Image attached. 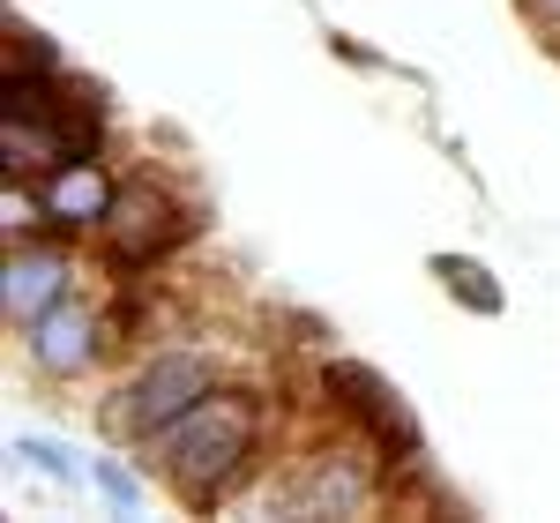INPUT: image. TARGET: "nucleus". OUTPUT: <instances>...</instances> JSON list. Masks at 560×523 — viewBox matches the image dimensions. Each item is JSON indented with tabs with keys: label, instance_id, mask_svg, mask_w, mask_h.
Here are the masks:
<instances>
[{
	"label": "nucleus",
	"instance_id": "nucleus-8",
	"mask_svg": "<svg viewBox=\"0 0 560 523\" xmlns=\"http://www.w3.org/2000/svg\"><path fill=\"white\" fill-rule=\"evenodd\" d=\"M97 142H105V128L60 120V113L0 105V173H8V179H45V173H60L68 158H90Z\"/></svg>",
	"mask_w": 560,
	"mask_h": 523
},
{
	"label": "nucleus",
	"instance_id": "nucleus-3",
	"mask_svg": "<svg viewBox=\"0 0 560 523\" xmlns=\"http://www.w3.org/2000/svg\"><path fill=\"white\" fill-rule=\"evenodd\" d=\"M382 464H388V449L351 427L345 441L314 449L300 472L277 486V501L292 516H366V509H382Z\"/></svg>",
	"mask_w": 560,
	"mask_h": 523
},
{
	"label": "nucleus",
	"instance_id": "nucleus-9",
	"mask_svg": "<svg viewBox=\"0 0 560 523\" xmlns=\"http://www.w3.org/2000/svg\"><path fill=\"white\" fill-rule=\"evenodd\" d=\"M38 195L52 210V224H60V240H97L113 202H120V173L105 165V150H90V158H68L60 173H45Z\"/></svg>",
	"mask_w": 560,
	"mask_h": 523
},
{
	"label": "nucleus",
	"instance_id": "nucleus-6",
	"mask_svg": "<svg viewBox=\"0 0 560 523\" xmlns=\"http://www.w3.org/2000/svg\"><path fill=\"white\" fill-rule=\"evenodd\" d=\"M322 390L337 396L345 427H359L366 441H382L388 464H427V434H419L411 404L388 390L374 367H359V359H329V367H322Z\"/></svg>",
	"mask_w": 560,
	"mask_h": 523
},
{
	"label": "nucleus",
	"instance_id": "nucleus-1",
	"mask_svg": "<svg viewBox=\"0 0 560 523\" xmlns=\"http://www.w3.org/2000/svg\"><path fill=\"white\" fill-rule=\"evenodd\" d=\"M261 456H269V411L240 382L210 390L195 411H179L165 434L142 441L150 479L165 486V493H179L187 509H224L261 472Z\"/></svg>",
	"mask_w": 560,
	"mask_h": 523
},
{
	"label": "nucleus",
	"instance_id": "nucleus-11",
	"mask_svg": "<svg viewBox=\"0 0 560 523\" xmlns=\"http://www.w3.org/2000/svg\"><path fill=\"white\" fill-rule=\"evenodd\" d=\"M0 240H8V247H23V240H60L38 179H0Z\"/></svg>",
	"mask_w": 560,
	"mask_h": 523
},
{
	"label": "nucleus",
	"instance_id": "nucleus-4",
	"mask_svg": "<svg viewBox=\"0 0 560 523\" xmlns=\"http://www.w3.org/2000/svg\"><path fill=\"white\" fill-rule=\"evenodd\" d=\"M187 232H195V218H187V202H179L173 187L150 179V173H128L113 218H105V232H97V255L135 277V269H158L165 255H179Z\"/></svg>",
	"mask_w": 560,
	"mask_h": 523
},
{
	"label": "nucleus",
	"instance_id": "nucleus-2",
	"mask_svg": "<svg viewBox=\"0 0 560 523\" xmlns=\"http://www.w3.org/2000/svg\"><path fill=\"white\" fill-rule=\"evenodd\" d=\"M210 390H224L217 351L195 345V337H165V345L142 351L128 374L97 396V427L120 441V449H142L150 434H165L179 411H195Z\"/></svg>",
	"mask_w": 560,
	"mask_h": 523
},
{
	"label": "nucleus",
	"instance_id": "nucleus-7",
	"mask_svg": "<svg viewBox=\"0 0 560 523\" xmlns=\"http://www.w3.org/2000/svg\"><path fill=\"white\" fill-rule=\"evenodd\" d=\"M68 292H83L75 240H23V247L0 255V314H8V329L38 322L45 306H60Z\"/></svg>",
	"mask_w": 560,
	"mask_h": 523
},
{
	"label": "nucleus",
	"instance_id": "nucleus-12",
	"mask_svg": "<svg viewBox=\"0 0 560 523\" xmlns=\"http://www.w3.org/2000/svg\"><path fill=\"white\" fill-rule=\"evenodd\" d=\"M8 456H15L23 472L52 479V486H83V479H90V464H83V456H75L60 434H15V441H8Z\"/></svg>",
	"mask_w": 560,
	"mask_h": 523
},
{
	"label": "nucleus",
	"instance_id": "nucleus-10",
	"mask_svg": "<svg viewBox=\"0 0 560 523\" xmlns=\"http://www.w3.org/2000/svg\"><path fill=\"white\" fill-rule=\"evenodd\" d=\"M433 277H441V292H448V300L471 306V314H501V306H509L501 277H493L478 255H433Z\"/></svg>",
	"mask_w": 560,
	"mask_h": 523
},
{
	"label": "nucleus",
	"instance_id": "nucleus-5",
	"mask_svg": "<svg viewBox=\"0 0 560 523\" xmlns=\"http://www.w3.org/2000/svg\"><path fill=\"white\" fill-rule=\"evenodd\" d=\"M15 351H23V367L38 374V382H83L97 374L105 359H113V322H105V306L83 300V292H68L60 306H45L38 322H23L15 329Z\"/></svg>",
	"mask_w": 560,
	"mask_h": 523
},
{
	"label": "nucleus",
	"instance_id": "nucleus-14",
	"mask_svg": "<svg viewBox=\"0 0 560 523\" xmlns=\"http://www.w3.org/2000/svg\"><path fill=\"white\" fill-rule=\"evenodd\" d=\"M516 8L538 23V31H546V38H560V0H516Z\"/></svg>",
	"mask_w": 560,
	"mask_h": 523
},
{
	"label": "nucleus",
	"instance_id": "nucleus-13",
	"mask_svg": "<svg viewBox=\"0 0 560 523\" xmlns=\"http://www.w3.org/2000/svg\"><path fill=\"white\" fill-rule=\"evenodd\" d=\"M90 486H97L120 516H142V501H150V486H142V472H135L128 456H90Z\"/></svg>",
	"mask_w": 560,
	"mask_h": 523
},
{
	"label": "nucleus",
	"instance_id": "nucleus-15",
	"mask_svg": "<svg viewBox=\"0 0 560 523\" xmlns=\"http://www.w3.org/2000/svg\"><path fill=\"white\" fill-rule=\"evenodd\" d=\"M553 45H560V38H553Z\"/></svg>",
	"mask_w": 560,
	"mask_h": 523
}]
</instances>
